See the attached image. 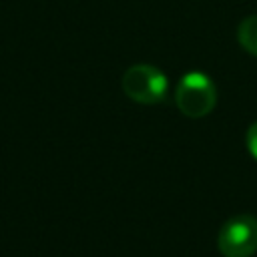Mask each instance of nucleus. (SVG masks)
<instances>
[{"label": "nucleus", "mask_w": 257, "mask_h": 257, "mask_svg": "<svg viewBox=\"0 0 257 257\" xmlns=\"http://www.w3.org/2000/svg\"><path fill=\"white\" fill-rule=\"evenodd\" d=\"M245 143H247V151H249V153H251V157L257 161V120L247 128Z\"/></svg>", "instance_id": "obj_5"}, {"label": "nucleus", "mask_w": 257, "mask_h": 257, "mask_svg": "<svg viewBox=\"0 0 257 257\" xmlns=\"http://www.w3.org/2000/svg\"><path fill=\"white\" fill-rule=\"evenodd\" d=\"M237 40L251 56H257V14L247 16V18H243L239 22Z\"/></svg>", "instance_id": "obj_4"}, {"label": "nucleus", "mask_w": 257, "mask_h": 257, "mask_svg": "<svg viewBox=\"0 0 257 257\" xmlns=\"http://www.w3.org/2000/svg\"><path fill=\"white\" fill-rule=\"evenodd\" d=\"M177 108L189 118L207 116L217 104V88L211 76L201 70H189L181 76L175 88Z\"/></svg>", "instance_id": "obj_1"}, {"label": "nucleus", "mask_w": 257, "mask_h": 257, "mask_svg": "<svg viewBox=\"0 0 257 257\" xmlns=\"http://www.w3.org/2000/svg\"><path fill=\"white\" fill-rule=\"evenodd\" d=\"M217 247L225 257H251L257 253V217L235 215L219 231Z\"/></svg>", "instance_id": "obj_3"}, {"label": "nucleus", "mask_w": 257, "mask_h": 257, "mask_svg": "<svg viewBox=\"0 0 257 257\" xmlns=\"http://www.w3.org/2000/svg\"><path fill=\"white\" fill-rule=\"evenodd\" d=\"M122 90L139 104H159L167 96L169 80L153 64H133L122 74Z\"/></svg>", "instance_id": "obj_2"}]
</instances>
